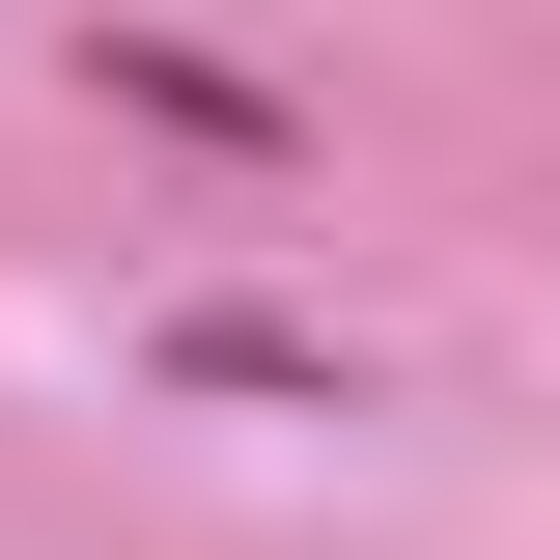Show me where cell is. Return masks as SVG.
Returning a JSON list of instances; mask_svg holds the SVG:
<instances>
[{
  "mask_svg": "<svg viewBox=\"0 0 560 560\" xmlns=\"http://www.w3.org/2000/svg\"><path fill=\"white\" fill-rule=\"evenodd\" d=\"M84 84H113V113H168L197 168H253V197H308V113H280V84H224L197 28H84Z\"/></svg>",
  "mask_w": 560,
  "mask_h": 560,
  "instance_id": "1",
  "label": "cell"
},
{
  "mask_svg": "<svg viewBox=\"0 0 560 560\" xmlns=\"http://www.w3.org/2000/svg\"><path fill=\"white\" fill-rule=\"evenodd\" d=\"M140 364H168V393H253V420H364L393 393L364 337H280V308H140Z\"/></svg>",
  "mask_w": 560,
  "mask_h": 560,
  "instance_id": "2",
  "label": "cell"
}]
</instances>
